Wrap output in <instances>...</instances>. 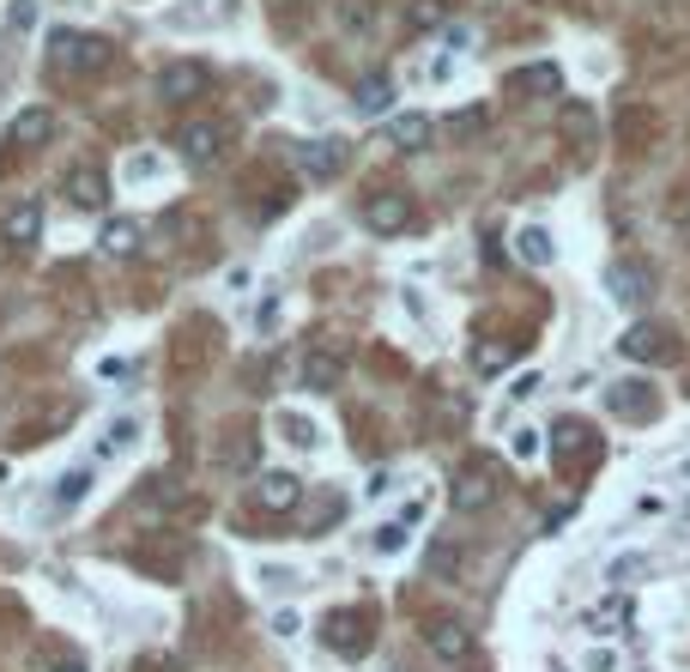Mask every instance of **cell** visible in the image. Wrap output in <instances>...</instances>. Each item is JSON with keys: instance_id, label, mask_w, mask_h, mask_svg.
Segmentation results:
<instances>
[{"instance_id": "1", "label": "cell", "mask_w": 690, "mask_h": 672, "mask_svg": "<svg viewBox=\"0 0 690 672\" xmlns=\"http://www.w3.org/2000/svg\"><path fill=\"white\" fill-rule=\"evenodd\" d=\"M448 497H455L460 515H484L496 497H503V461H496V455H467Z\"/></svg>"}, {"instance_id": "2", "label": "cell", "mask_w": 690, "mask_h": 672, "mask_svg": "<svg viewBox=\"0 0 690 672\" xmlns=\"http://www.w3.org/2000/svg\"><path fill=\"white\" fill-rule=\"evenodd\" d=\"M212 352H219V345H212V321L188 316L183 333L169 340V376H176V382H200V376L212 369Z\"/></svg>"}, {"instance_id": "3", "label": "cell", "mask_w": 690, "mask_h": 672, "mask_svg": "<svg viewBox=\"0 0 690 672\" xmlns=\"http://www.w3.org/2000/svg\"><path fill=\"white\" fill-rule=\"evenodd\" d=\"M109 61H116V49H109V37H97V31H61V37H55V67H67L79 80L104 73Z\"/></svg>"}, {"instance_id": "4", "label": "cell", "mask_w": 690, "mask_h": 672, "mask_svg": "<svg viewBox=\"0 0 690 672\" xmlns=\"http://www.w3.org/2000/svg\"><path fill=\"white\" fill-rule=\"evenodd\" d=\"M224 145H231V133L212 116H195V121L176 128V152H183V164H195V170H212V164L224 158Z\"/></svg>"}, {"instance_id": "5", "label": "cell", "mask_w": 690, "mask_h": 672, "mask_svg": "<svg viewBox=\"0 0 690 672\" xmlns=\"http://www.w3.org/2000/svg\"><path fill=\"white\" fill-rule=\"evenodd\" d=\"M346 369H352V345L321 340V345H309V357H303V388H309V394H334V388L346 382Z\"/></svg>"}, {"instance_id": "6", "label": "cell", "mask_w": 690, "mask_h": 672, "mask_svg": "<svg viewBox=\"0 0 690 672\" xmlns=\"http://www.w3.org/2000/svg\"><path fill=\"white\" fill-rule=\"evenodd\" d=\"M370 612L364 606H339V612H327L321 618V642L334 648V655H346V660H358V655H370Z\"/></svg>"}, {"instance_id": "7", "label": "cell", "mask_w": 690, "mask_h": 672, "mask_svg": "<svg viewBox=\"0 0 690 672\" xmlns=\"http://www.w3.org/2000/svg\"><path fill=\"white\" fill-rule=\"evenodd\" d=\"M618 352H624L630 364H673L685 345H678V333L666 328V321H636V328L618 340Z\"/></svg>"}, {"instance_id": "8", "label": "cell", "mask_w": 690, "mask_h": 672, "mask_svg": "<svg viewBox=\"0 0 690 672\" xmlns=\"http://www.w3.org/2000/svg\"><path fill=\"white\" fill-rule=\"evenodd\" d=\"M606 412H612V418H630V424H648V418H660V388L642 382V376H618V382L606 388Z\"/></svg>"}, {"instance_id": "9", "label": "cell", "mask_w": 690, "mask_h": 672, "mask_svg": "<svg viewBox=\"0 0 690 672\" xmlns=\"http://www.w3.org/2000/svg\"><path fill=\"white\" fill-rule=\"evenodd\" d=\"M183 564H188V533H145L133 545V569H145V576H176Z\"/></svg>"}, {"instance_id": "10", "label": "cell", "mask_w": 690, "mask_h": 672, "mask_svg": "<svg viewBox=\"0 0 690 672\" xmlns=\"http://www.w3.org/2000/svg\"><path fill=\"white\" fill-rule=\"evenodd\" d=\"M406 224H412V194H400V188L364 194V231L370 237H400Z\"/></svg>"}, {"instance_id": "11", "label": "cell", "mask_w": 690, "mask_h": 672, "mask_svg": "<svg viewBox=\"0 0 690 672\" xmlns=\"http://www.w3.org/2000/svg\"><path fill=\"white\" fill-rule=\"evenodd\" d=\"M212 92V67L207 61H169L164 73H157V97H169V104H195V97Z\"/></svg>"}, {"instance_id": "12", "label": "cell", "mask_w": 690, "mask_h": 672, "mask_svg": "<svg viewBox=\"0 0 690 672\" xmlns=\"http://www.w3.org/2000/svg\"><path fill=\"white\" fill-rule=\"evenodd\" d=\"M594 461H599V436L582 418H563L558 424V467L563 473H587Z\"/></svg>"}, {"instance_id": "13", "label": "cell", "mask_w": 690, "mask_h": 672, "mask_svg": "<svg viewBox=\"0 0 690 672\" xmlns=\"http://www.w3.org/2000/svg\"><path fill=\"white\" fill-rule=\"evenodd\" d=\"M346 158H352V145H346V140H309L297 152V164H303L309 182H334V176L346 170Z\"/></svg>"}, {"instance_id": "14", "label": "cell", "mask_w": 690, "mask_h": 672, "mask_svg": "<svg viewBox=\"0 0 690 672\" xmlns=\"http://www.w3.org/2000/svg\"><path fill=\"white\" fill-rule=\"evenodd\" d=\"M508 97H563V67H551V61L515 67L508 73Z\"/></svg>"}, {"instance_id": "15", "label": "cell", "mask_w": 690, "mask_h": 672, "mask_svg": "<svg viewBox=\"0 0 690 672\" xmlns=\"http://www.w3.org/2000/svg\"><path fill=\"white\" fill-rule=\"evenodd\" d=\"M297 503H303V479L297 473H261L255 479V509L285 515V509H297Z\"/></svg>"}, {"instance_id": "16", "label": "cell", "mask_w": 690, "mask_h": 672, "mask_svg": "<svg viewBox=\"0 0 690 672\" xmlns=\"http://www.w3.org/2000/svg\"><path fill=\"white\" fill-rule=\"evenodd\" d=\"M648 285H654V279H648V267H642V261H612V267H606V291H612V304H642V297H648Z\"/></svg>"}, {"instance_id": "17", "label": "cell", "mask_w": 690, "mask_h": 672, "mask_svg": "<svg viewBox=\"0 0 690 672\" xmlns=\"http://www.w3.org/2000/svg\"><path fill=\"white\" fill-rule=\"evenodd\" d=\"M255 455H261V436L248 424H231V436H219V467L224 473H255Z\"/></svg>"}, {"instance_id": "18", "label": "cell", "mask_w": 690, "mask_h": 672, "mask_svg": "<svg viewBox=\"0 0 690 672\" xmlns=\"http://www.w3.org/2000/svg\"><path fill=\"white\" fill-rule=\"evenodd\" d=\"M67 200H73L79 212H104V200H109L104 170H97V164H79V170L67 176Z\"/></svg>"}, {"instance_id": "19", "label": "cell", "mask_w": 690, "mask_h": 672, "mask_svg": "<svg viewBox=\"0 0 690 672\" xmlns=\"http://www.w3.org/2000/svg\"><path fill=\"white\" fill-rule=\"evenodd\" d=\"M424 642H430V655H443V660H467L472 636H467V624H460V618H430L424 624Z\"/></svg>"}, {"instance_id": "20", "label": "cell", "mask_w": 690, "mask_h": 672, "mask_svg": "<svg viewBox=\"0 0 690 672\" xmlns=\"http://www.w3.org/2000/svg\"><path fill=\"white\" fill-rule=\"evenodd\" d=\"M0 237L13 243V249H31V243L43 237V207H37V200H19V207L0 219Z\"/></svg>"}, {"instance_id": "21", "label": "cell", "mask_w": 690, "mask_h": 672, "mask_svg": "<svg viewBox=\"0 0 690 672\" xmlns=\"http://www.w3.org/2000/svg\"><path fill=\"white\" fill-rule=\"evenodd\" d=\"M55 140V109H19L13 128H7V145H49Z\"/></svg>"}, {"instance_id": "22", "label": "cell", "mask_w": 690, "mask_h": 672, "mask_svg": "<svg viewBox=\"0 0 690 672\" xmlns=\"http://www.w3.org/2000/svg\"><path fill=\"white\" fill-rule=\"evenodd\" d=\"M515 255H522L527 267H551V261H558L551 231H546V224H522V231H515Z\"/></svg>"}, {"instance_id": "23", "label": "cell", "mask_w": 690, "mask_h": 672, "mask_svg": "<svg viewBox=\"0 0 690 672\" xmlns=\"http://www.w3.org/2000/svg\"><path fill=\"white\" fill-rule=\"evenodd\" d=\"M558 133H563L570 145H594V133H599L594 109H587V104H575V97H570V104H563V116H558Z\"/></svg>"}, {"instance_id": "24", "label": "cell", "mask_w": 690, "mask_h": 672, "mask_svg": "<svg viewBox=\"0 0 690 672\" xmlns=\"http://www.w3.org/2000/svg\"><path fill=\"white\" fill-rule=\"evenodd\" d=\"M140 237H145V231L133 219H109L97 243H104V255H140Z\"/></svg>"}, {"instance_id": "25", "label": "cell", "mask_w": 690, "mask_h": 672, "mask_svg": "<svg viewBox=\"0 0 690 672\" xmlns=\"http://www.w3.org/2000/svg\"><path fill=\"white\" fill-rule=\"evenodd\" d=\"M388 140L400 145V152H418V145H430V116H394V121H388Z\"/></svg>"}, {"instance_id": "26", "label": "cell", "mask_w": 690, "mask_h": 672, "mask_svg": "<svg viewBox=\"0 0 690 672\" xmlns=\"http://www.w3.org/2000/svg\"><path fill=\"white\" fill-rule=\"evenodd\" d=\"M376 0H339V25H346V37H364V31H376Z\"/></svg>"}, {"instance_id": "27", "label": "cell", "mask_w": 690, "mask_h": 672, "mask_svg": "<svg viewBox=\"0 0 690 672\" xmlns=\"http://www.w3.org/2000/svg\"><path fill=\"white\" fill-rule=\"evenodd\" d=\"M273 424H279V436H285L291 448H315V443H321V431H315L303 412H273Z\"/></svg>"}, {"instance_id": "28", "label": "cell", "mask_w": 690, "mask_h": 672, "mask_svg": "<svg viewBox=\"0 0 690 672\" xmlns=\"http://www.w3.org/2000/svg\"><path fill=\"white\" fill-rule=\"evenodd\" d=\"M133 443H140V424H133V418H109V424H104V443H97V455H128Z\"/></svg>"}, {"instance_id": "29", "label": "cell", "mask_w": 690, "mask_h": 672, "mask_svg": "<svg viewBox=\"0 0 690 672\" xmlns=\"http://www.w3.org/2000/svg\"><path fill=\"white\" fill-rule=\"evenodd\" d=\"M92 497V467H73V473H61V485H55V503L61 509H73V503Z\"/></svg>"}, {"instance_id": "30", "label": "cell", "mask_w": 690, "mask_h": 672, "mask_svg": "<svg viewBox=\"0 0 690 672\" xmlns=\"http://www.w3.org/2000/svg\"><path fill=\"white\" fill-rule=\"evenodd\" d=\"M508 357H515V352H508L503 340H472V369H479V376H496Z\"/></svg>"}, {"instance_id": "31", "label": "cell", "mask_w": 690, "mask_h": 672, "mask_svg": "<svg viewBox=\"0 0 690 672\" xmlns=\"http://www.w3.org/2000/svg\"><path fill=\"white\" fill-rule=\"evenodd\" d=\"M388 104H394V85H388V80H364V92H358V109H364V116H388Z\"/></svg>"}, {"instance_id": "32", "label": "cell", "mask_w": 690, "mask_h": 672, "mask_svg": "<svg viewBox=\"0 0 690 672\" xmlns=\"http://www.w3.org/2000/svg\"><path fill=\"white\" fill-rule=\"evenodd\" d=\"M587 624H594L599 636H612V630H624V624H630V606H624V600H606V606H594V618H587Z\"/></svg>"}, {"instance_id": "33", "label": "cell", "mask_w": 690, "mask_h": 672, "mask_svg": "<svg viewBox=\"0 0 690 672\" xmlns=\"http://www.w3.org/2000/svg\"><path fill=\"white\" fill-rule=\"evenodd\" d=\"M157 176H164V158H157V152H133L128 158V182H157Z\"/></svg>"}, {"instance_id": "34", "label": "cell", "mask_w": 690, "mask_h": 672, "mask_svg": "<svg viewBox=\"0 0 690 672\" xmlns=\"http://www.w3.org/2000/svg\"><path fill=\"white\" fill-rule=\"evenodd\" d=\"M376 552H382V557L406 552V521H388V528H376Z\"/></svg>"}, {"instance_id": "35", "label": "cell", "mask_w": 690, "mask_h": 672, "mask_svg": "<svg viewBox=\"0 0 690 672\" xmlns=\"http://www.w3.org/2000/svg\"><path fill=\"white\" fill-rule=\"evenodd\" d=\"M261 581H267V593H273V588H279V593L303 588V576H297V569H273V564H267V569H261Z\"/></svg>"}, {"instance_id": "36", "label": "cell", "mask_w": 690, "mask_h": 672, "mask_svg": "<svg viewBox=\"0 0 690 672\" xmlns=\"http://www.w3.org/2000/svg\"><path fill=\"white\" fill-rule=\"evenodd\" d=\"M666 219H673V231L690 243V188H685V194H673V212H666Z\"/></svg>"}, {"instance_id": "37", "label": "cell", "mask_w": 690, "mask_h": 672, "mask_svg": "<svg viewBox=\"0 0 690 672\" xmlns=\"http://www.w3.org/2000/svg\"><path fill=\"white\" fill-rule=\"evenodd\" d=\"M508 448H515V461H534V455H539V431H527V424H522V431L508 436Z\"/></svg>"}, {"instance_id": "38", "label": "cell", "mask_w": 690, "mask_h": 672, "mask_svg": "<svg viewBox=\"0 0 690 672\" xmlns=\"http://www.w3.org/2000/svg\"><path fill=\"white\" fill-rule=\"evenodd\" d=\"M7 25H13V31L37 25V0H13V7H7Z\"/></svg>"}, {"instance_id": "39", "label": "cell", "mask_w": 690, "mask_h": 672, "mask_svg": "<svg viewBox=\"0 0 690 672\" xmlns=\"http://www.w3.org/2000/svg\"><path fill=\"white\" fill-rule=\"evenodd\" d=\"M412 25H443V0H424V7L412 0Z\"/></svg>"}, {"instance_id": "40", "label": "cell", "mask_w": 690, "mask_h": 672, "mask_svg": "<svg viewBox=\"0 0 690 672\" xmlns=\"http://www.w3.org/2000/svg\"><path fill=\"white\" fill-rule=\"evenodd\" d=\"M448 128H455V133H479V128H484V116H479V109H467V116H455Z\"/></svg>"}, {"instance_id": "41", "label": "cell", "mask_w": 690, "mask_h": 672, "mask_svg": "<svg viewBox=\"0 0 690 672\" xmlns=\"http://www.w3.org/2000/svg\"><path fill=\"white\" fill-rule=\"evenodd\" d=\"M49 672H85V660H79V655H55Z\"/></svg>"}, {"instance_id": "42", "label": "cell", "mask_w": 690, "mask_h": 672, "mask_svg": "<svg viewBox=\"0 0 690 672\" xmlns=\"http://www.w3.org/2000/svg\"><path fill=\"white\" fill-rule=\"evenodd\" d=\"M508 394H515V400H527V394H539V376H534V369H527V376H522V382H515V388H508Z\"/></svg>"}, {"instance_id": "43", "label": "cell", "mask_w": 690, "mask_h": 672, "mask_svg": "<svg viewBox=\"0 0 690 672\" xmlns=\"http://www.w3.org/2000/svg\"><path fill=\"white\" fill-rule=\"evenodd\" d=\"M273 630H279V636H297V630H303V624H297V612H279V618H273Z\"/></svg>"}, {"instance_id": "44", "label": "cell", "mask_w": 690, "mask_h": 672, "mask_svg": "<svg viewBox=\"0 0 690 672\" xmlns=\"http://www.w3.org/2000/svg\"><path fill=\"white\" fill-rule=\"evenodd\" d=\"M636 569H642V557H618V564H612V581H624V576H636Z\"/></svg>"}]
</instances>
